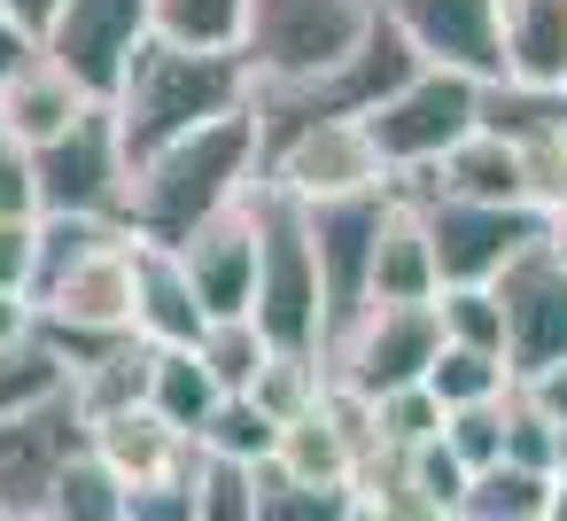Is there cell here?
I'll list each match as a JSON object with an SVG mask.
<instances>
[{
	"label": "cell",
	"mask_w": 567,
	"mask_h": 521,
	"mask_svg": "<svg viewBox=\"0 0 567 521\" xmlns=\"http://www.w3.org/2000/svg\"><path fill=\"white\" fill-rule=\"evenodd\" d=\"M0 218H40V195H32V156L17 141H0Z\"/></svg>",
	"instance_id": "obj_41"
},
{
	"label": "cell",
	"mask_w": 567,
	"mask_h": 521,
	"mask_svg": "<svg viewBox=\"0 0 567 521\" xmlns=\"http://www.w3.org/2000/svg\"><path fill=\"white\" fill-rule=\"evenodd\" d=\"M551 482H567V428H559V459H551Z\"/></svg>",
	"instance_id": "obj_48"
},
{
	"label": "cell",
	"mask_w": 567,
	"mask_h": 521,
	"mask_svg": "<svg viewBox=\"0 0 567 521\" xmlns=\"http://www.w3.org/2000/svg\"><path fill=\"white\" fill-rule=\"evenodd\" d=\"M497 79L567 94V0H497Z\"/></svg>",
	"instance_id": "obj_17"
},
{
	"label": "cell",
	"mask_w": 567,
	"mask_h": 521,
	"mask_svg": "<svg viewBox=\"0 0 567 521\" xmlns=\"http://www.w3.org/2000/svg\"><path fill=\"white\" fill-rule=\"evenodd\" d=\"M94 102L32 48L9 79H0V141H17V149H48V141H63L79 118H86Z\"/></svg>",
	"instance_id": "obj_19"
},
{
	"label": "cell",
	"mask_w": 567,
	"mask_h": 521,
	"mask_svg": "<svg viewBox=\"0 0 567 521\" xmlns=\"http://www.w3.org/2000/svg\"><path fill=\"white\" fill-rule=\"evenodd\" d=\"M249 187H257V125L241 110V118H218V125L156 149L148 164H133V180H125V234L156 242V249H179L195 226L234 211Z\"/></svg>",
	"instance_id": "obj_1"
},
{
	"label": "cell",
	"mask_w": 567,
	"mask_h": 521,
	"mask_svg": "<svg viewBox=\"0 0 567 521\" xmlns=\"http://www.w3.org/2000/svg\"><path fill=\"white\" fill-rule=\"evenodd\" d=\"M365 304H435V257H427V226L412 211V195L396 187L381 211V242H373V280Z\"/></svg>",
	"instance_id": "obj_23"
},
{
	"label": "cell",
	"mask_w": 567,
	"mask_h": 521,
	"mask_svg": "<svg viewBox=\"0 0 567 521\" xmlns=\"http://www.w3.org/2000/svg\"><path fill=\"white\" fill-rule=\"evenodd\" d=\"M420 226H427V257H435V288H489L536 234V211H489V203H451V195H412Z\"/></svg>",
	"instance_id": "obj_10"
},
{
	"label": "cell",
	"mask_w": 567,
	"mask_h": 521,
	"mask_svg": "<svg viewBox=\"0 0 567 521\" xmlns=\"http://www.w3.org/2000/svg\"><path fill=\"white\" fill-rule=\"evenodd\" d=\"M210 405H218V381L195 366V350H156V366H148V412L164 428L195 436L210 420Z\"/></svg>",
	"instance_id": "obj_26"
},
{
	"label": "cell",
	"mask_w": 567,
	"mask_h": 521,
	"mask_svg": "<svg viewBox=\"0 0 567 521\" xmlns=\"http://www.w3.org/2000/svg\"><path fill=\"white\" fill-rule=\"evenodd\" d=\"M505 397H513V389H505ZM505 397H497V405L443 412V451H451L466 474H482V467H497V459H505Z\"/></svg>",
	"instance_id": "obj_36"
},
{
	"label": "cell",
	"mask_w": 567,
	"mask_h": 521,
	"mask_svg": "<svg viewBox=\"0 0 567 521\" xmlns=\"http://www.w3.org/2000/svg\"><path fill=\"white\" fill-rule=\"evenodd\" d=\"M435 335L451 350L505 358V319H497V296L489 288H435Z\"/></svg>",
	"instance_id": "obj_33"
},
{
	"label": "cell",
	"mask_w": 567,
	"mask_h": 521,
	"mask_svg": "<svg viewBox=\"0 0 567 521\" xmlns=\"http://www.w3.org/2000/svg\"><path fill=\"white\" fill-rule=\"evenodd\" d=\"M389 195H396V187L350 195V203H311V211H303L311 265H319V304H327V343L365 311V280H373V242H381Z\"/></svg>",
	"instance_id": "obj_13"
},
{
	"label": "cell",
	"mask_w": 567,
	"mask_h": 521,
	"mask_svg": "<svg viewBox=\"0 0 567 521\" xmlns=\"http://www.w3.org/2000/svg\"><path fill=\"white\" fill-rule=\"evenodd\" d=\"M373 32V0H249L241 63L257 86H311Z\"/></svg>",
	"instance_id": "obj_5"
},
{
	"label": "cell",
	"mask_w": 567,
	"mask_h": 521,
	"mask_svg": "<svg viewBox=\"0 0 567 521\" xmlns=\"http://www.w3.org/2000/svg\"><path fill=\"white\" fill-rule=\"evenodd\" d=\"M195 474V467H187ZM179 482H148V490H125V521H195V490Z\"/></svg>",
	"instance_id": "obj_40"
},
{
	"label": "cell",
	"mask_w": 567,
	"mask_h": 521,
	"mask_svg": "<svg viewBox=\"0 0 567 521\" xmlns=\"http://www.w3.org/2000/svg\"><path fill=\"white\" fill-rule=\"evenodd\" d=\"M443 335H435V304H365L334 343H327V381L350 397H389V389H420V374L435 366Z\"/></svg>",
	"instance_id": "obj_7"
},
{
	"label": "cell",
	"mask_w": 567,
	"mask_h": 521,
	"mask_svg": "<svg viewBox=\"0 0 567 521\" xmlns=\"http://www.w3.org/2000/svg\"><path fill=\"white\" fill-rule=\"evenodd\" d=\"M257 187H272V195H288V203L311 211V203L381 195L396 180L381 172V156H373V141H365L358 118H327V125H296V133L265 141L257 149Z\"/></svg>",
	"instance_id": "obj_6"
},
{
	"label": "cell",
	"mask_w": 567,
	"mask_h": 521,
	"mask_svg": "<svg viewBox=\"0 0 567 521\" xmlns=\"http://www.w3.org/2000/svg\"><path fill=\"white\" fill-rule=\"evenodd\" d=\"M536 521H567V482H551V498H544V513Z\"/></svg>",
	"instance_id": "obj_47"
},
{
	"label": "cell",
	"mask_w": 567,
	"mask_h": 521,
	"mask_svg": "<svg viewBox=\"0 0 567 521\" xmlns=\"http://www.w3.org/2000/svg\"><path fill=\"white\" fill-rule=\"evenodd\" d=\"M265 335L249 327V319H210L203 327V343H195V366L218 381V397H249V381L265 374Z\"/></svg>",
	"instance_id": "obj_30"
},
{
	"label": "cell",
	"mask_w": 567,
	"mask_h": 521,
	"mask_svg": "<svg viewBox=\"0 0 567 521\" xmlns=\"http://www.w3.org/2000/svg\"><path fill=\"white\" fill-rule=\"evenodd\" d=\"M544 249L559 257V273H567V203H551L544 211Z\"/></svg>",
	"instance_id": "obj_46"
},
{
	"label": "cell",
	"mask_w": 567,
	"mask_h": 521,
	"mask_svg": "<svg viewBox=\"0 0 567 521\" xmlns=\"http://www.w3.org/2000/svg\"><path fill=\"white\" fill-rule=\"evenodd\" d=\"M249 94H257V79H249L241 55H195V48L148 40L125 63V79H117V94L102 110L117 125L125 164H148L156 149H172V141H187V133H203L218 118H241Z\"/></svg>",
	"instance_id": "obj_2"
},
{
	"label": "cell",
	"mask_w": 567,
	"mask_h": 521,
	"mask_svg": "<svg viewBox=\"0 0 567 521\" xmlns=\"http://www.w3.org/2000/svg\"><path fill=\"white\" fill-rule=\"evenodd\" d=\"M342 513H350V490L296 482V474H280L272 459L257 467V505H249V521H342Z\"/></svg>",
	"instance_id": "obj_34"
},
{
	"label": "cell",
	"mask_w": 567,
	"mask_h": 521,
	"mask_svg": "<svg viewBox=\"0 0 567 521\" xmlns=\"http://www.w3.org/2000/svg\"><path fill=\"white\" fill-rule=\"evenodd\" d=\"M32 257H40V218H0V296L32 304Z\"/></svg>",
	"instance_id": "obj_39"
},
{
	"label": "cell",
	"mask_w": 567,
	"mask_h": 521,
	"mask_svg": "<svg viewBox=\"0 0 567 521\" xmlns=\"http://www.w3.org/2000/svg\"><path fill=\"white\" fill-rule=\"evenodd\" d=\"M404 195H451V203H489V211H528V187H520V156H513V141H497V133H466L427 180H412Z\"/></svg>",
	"instance_id": "obj_21"
},
{
	"label": "cell",
	"mask_w": 567,
	"mask_h": 521,
	"mask_svg": "<svg viewBox=\"0 0 567 521\" xmlns=\"http://www.w3.org/2000/svg\"><path fill=\"white\" fill-rule=\"evenodd\" d=\"M148 24H156V40H172V48H195V55H241L249 0H148Z\"/></svg>",
	"instance_id": "obj_24"
},
{
	"label": "cell",
	"mask_w": 567,
	"mask_h": 521,
	"mask_svg": "<svg viewBox=\"0 0 567 521\" xmlns=\"http://www.w3.org/2000/svg\"><path fill=\"white\" fill-rule=\"evenodd\" d=\"M544 498H551V474H528V467H505L497 459V467L466 474V498H458L451 521H536Z\"/></svg>",
	"instance_id": "obj_27"
},
{
	"label": "cell",
	"mask_w": 567,
	"mask_h": 521,
	"mask_svg": "<svg viewBox=\"0 0 567 521\" xmlns=\"http://www.w3.org/2000/svg\"><path fill=\"white\" fill-rule=\"evenodd\" d=\"M319 397H327V358H288V350H272L265 374L249 381V405H257L272 428H288V420L311 412Z\"/></svg>",
	"instance_id": "obj_31"
},
{
	"label": "cell",
	"mask_w": 567,
	"mask_h": 521,
	"mask_svg": "<svg viewBox=\"0 0 567 521\" xmlns=\"http://www.w3.org/2000/svg\"><path fill=\"white\" fill-rule=\"evenodd\" d=\"M187 490H195V521H249V505H257V467H226V459H203V451H195Z\"/></svg>",
	"instance_id": "obj_37"
},
{
	"label": "cell",
	"mask_w": 567,
	"mask_h": 521,
	"mask_svg": "<svg viewBox=\"0 0 567 521\" xmlns=\"http://www.w3.org/2000/svg\"><path fill=\"white\" fill-rule=\"evenodd\" d=\"M40 521H125V482L79 443V451L55 467V482H48V498H40Z\"/></svg>",
	"instance_id": "obj_25"
},
{
	"label": "cell",
	"mask_w": 567,
	"mask_h": 521,
	"mask_svg": "<svg viewBox=\"0 0 567 521\" xmlns=\"http://www.w3.org/2000/svg\"><path fill=\"white\" fill-rule=\"evenodd\" d=\"M86 451L125 482V490H148V482H179L187 467H195V436H179V428H164L148 405H133V412H110V420H94L86 428Z\"/></svg>",
	"instance_id": "obj_18"
},
{
	"label": "cell",
	"mask_w": 567,
	"mask_h": 521,
	"mask_svg": "<svg viewBox=\"0 0 567 521\" xmlns=\"http://www.w3.org/2000/svg\"><path fill=\"white\" fill-rule=\"evenodd\" d=\"M179 273L203 304V319H249V280H257V234H249V195L234 211H218L210 226H195L179 249Z\"/></svg>",
	"instance_id": "obj_16"
},
{
	"label": "cell",
	"mask_w": 567,
	"mask_h": 521,
	"mask_svg": "<svg viewBox=\"0 0 567 521\" xmlns=\"http://www.w3.org/2000/svg\"><path fill=\"white\" fill-rule=\"evenodd\" d=\"M249 234H257V280H249V327L265 350L288 358H327V304H319V265L303 234V203L249 187Z\"/></svg>",
	"instance_id": "obj_3"
},
{
	"label": "cell",
	"mask_w": 567,
	"mask_h": 521,
	"mask_svg": "<svg viewBox=\"0 0 567 521\" xmlns=\"http://www.w3.org/2000/svg\"><path fill=\"white\" fill-rule=\"evenodd\" d=\"M156 40L148 24V0H63V9L48 17L40 32V55L86 94V102H110L125 63Z\"/></svg>",
	"instance_id": "obj_9"
},
{
	"label": "cell",
	"mask_w": 567,
	"mask_h": 521,
	"mask_svg": "<svg viewBox=\"0 0 567 521\" xmlns=\"http://www.w3.org/2000/svg\"><path fill=\"white\" fill-rule=\"evenodd\" d=\"M24 335H32V304L0 296V343H24Z\"/></svg>",
	"instance_id": "obj_44"
},
{
	"label": "cell",
	"mask_w": 567,
	"mask_h": 521,
	"mask_svg": "<svg viewBox=\"0 0 567 521\" xmlns=\"http://www.w3.org/2000/svg\"><path fill=\"white\" fill-rule=\"evenodd\" d=\"M24 55H32V40H24V32H17L9 17H0V79H9V71H17Z\"/></svg>",
	"instance_id": "obj_45"
},
{
	"label": "cell",
	"mask_w": 567,
	"mask_h": 521,
	"mask_svg": "<svg viewBox=\"0 0 567 521\" xmlns=\"http://www.w3.org/2000/svg\"><path fill=\"white\" fill-rule=\"evenodd\" d=\"M32 327L48 335H133V234L94 242L32 288Z\"/></svg>",
	"instance_id": "obj_11"
},
{
	"label": "cell",
	"mask_w": 567,
	"mask_h": 521,
	"mask_svg": "<svg viewBox=\"0 0 567 521\" xmlns=\"http://www.w3.org/2000/svg\"><path fill=\"white\" fill-rule=\"evenodd\" d=\"M148 366H156V350H148L141 335H117V343L86 350V358L63 374V397H71L79 428H94V420H110V412L148 405Z\"/></svg>",
	"instance_id": "obj_22"
},
{
	"label": "cell",
	"mask_w": 567,
	"mask_h": 521,
	"mask_svg": "<svg viewBox=\"0 0 567 521\" xmlns=\"http://www.w3.org/2000/svg\"><path fill=\"white\" fill-rule=\"evenodd\" d=\"M48 397H63V366H55V350L40 343V327H32L24 343H0V420H9V412H32V405H48Z\"/></svg>",
	"instance_id": "obj_32"
},
{
	"label": "cell",
	"mask_w": 567,
	"mask_h": 521,
	"mask_svg": "<svg viewBox=\"0 0 567 521\" xmlns=\"http://www.w3.org/2000/svg\"><path fill=\"white\" fill-rule=\"evenodd\" d=\"M373 17L435 71L497 79V0H373Z\"/></svg>",
	"instance_id": "obj_14"
},
{
	"label": "cell",
	"mask_w": 567,
	"mask_h": 521,
	"mask_svg": "<svg viewBox=\"0 0 567 521\" xmlns=\"http://www.w3.org/2000/svg\"><path fill=\"white\" fill-rule=\"evenodd\" d=\"M513 397H520L528 412H544L551 428H567V358L544 366V374H528V381H513Z\"/></svg>",
	"instance_id": "obj_42"
},
{
	"label": "cell",
	"mask_w": 567,
	"mask_h": 521,
	"mask_svg": "<svg viewBox=\"0 0 567 521\" xmlns=\"http://www.w3.org/2000/svg\"><path fill=\"white\" fill-rule=\"evenodd\" d=\"M559 459V428L544 412H528L520 397H505V467H528V474H551Z\"/></svg>",
	"instance_id": "obj_38"
},
{
	"label": "cell",
	"mask_w": 567,
	"mask_h": 521,
	"mask_svg": "<svg viewBox=\"0 0 567 521\" xmlns=\"http://www.w3.org/2000/svg\"><path fill=\"white\" fill-rule=\"evenodd\" d=\"M342 521H381V513H373L365 498H350V513H342Z\"/></svg>",
	"instance_id": "obj_49"
},
{
	"label": "cell",
	"mask_w": 567,
	"mask_h": 521,
	"mask_svg": "<svg viewBox=\"0 0 567 521\" xmlns=\"http://www.w3.org/2000/svg\"><path fill=\"white\" fill-rule=\"evenodd\" d=\"M0 521H9V513H0Z\"/></svg>",
	"instance_id": "obj_50"
},
{
	"label": "cell",
	"mask_w": 567,
	"mask_h": 521,
	"mask_svg": "<svg viewBox=\"0 0 567 521\" xmlns=\"http://www.w3.org/2000/svg\"><path fill=\"white\" fill-rule=\"evenodd\" d=\"M272 443H280V428H272L249 397H218L210 420L195 428V451H203V459H226V467H265Z\"/></svg>",
	"instance_id": "obj_28"
},
{
	"label": "cell",
	"mask_w": 567,
	"mask_h": 521,
	"mask_svg": "<svg viewBox=\"0 0 567 521\" xmlns=\"http://www.w3.org/2000/svg\"><path fill=\"white\" fill-rule=\"evenodd\" d=\"M365 412H373V451H420V443L443 436V405L427 389H389Z\"/></svg>",
	"instance_id": "obj_35"
},
{
	"label": "cell",
	"mask_w": 567,
	"mask_h": 521,
	"mask_svg": "<svg viewBox=\"0 0 567 521\" xmlns=\"http://www.w3.org/2000/svg\"><path fill=\"white\" fill-rule=\"evenodd\" d=\"M55 9H63V0H0V17H9L32 48H40V32H48V17H55Z\"/></svg>",
	"instance_id": "obj_43"
},
{
	"label": "cell",
	"mask_w": 567,
	"mask_h": 521,
	"mask_svg": "<svg viewBox=\"0 0 567 521\" xmlns=\"http://www.w3.org/2000/svg\"><path fill=\"white\" fill-rule=\"evenodd\" d=\"M420 389L443 405V412H466V405H497L505 389H513V374H505V358H482V350H435V366L420 374Z\"/></svg>",
	"instance_id": "obj_29"
},
{
	"label": "cell",
	"mask_w": 567,
	"mask_h": 521,
	"mask_svg": "<svg viewBox=\"0 0 567 521\" xmlns=\"http://www.w3.org/2000/svg\"><path fill=\"white\" fill-rule=\"evenodd\" d=\"M32 156V195H40V218H117L125 226V149H117V125L110 110L94 102L63 141L48 149H24Z\"/></svg>",
	"instance_id": "obj_8"
},
{
	"label": "cell",
	"mask_w": 567,
	"mask_h": 521,
	"mask_svg": "<svg viewBox=\"0 0 567 521\" xmlns=\"http://www.w3.org/2000/svg\"><path fill=\"white\" fill-rule=\"evenodd\" d=\"M474 125H482V79H458V71L420 63V71L365 118V141H373L381 172H389L396 187H412V180H427Z\"/></svg>",
	"instance_id": "obj_4"
},
{
	"label": "cell",
	"mask_w": 567,
	"mask_h": 521,
	"mask_svg": "<svg viewBox=\"0 0 567 521\" xmlns=\"http://www.w3.org/2000/svg\"><path fill=\"white\" fill-rule=\"evenodd\" d=\"M489 296H497V319H505V374L513 381L567 358V273L544 249V234L489 280Z\"/></svg>",
	"instance_id": "obj_12"
},
{
	"label": "cell",
	"mask_w": 567,
	"mask_h": 521,
	"mask_svg": "<svg viewBox=\"0 0 567 521\" xmlns=\"http://www.w3.org/2000/svg\"><path fill=\"white\" fill-rule=\"evenodd\" d=\"M86 443L71 397H48L32 412H9L0 420V513L9 521H40V498L55 482V467Z\"/></svg>",
	"instance_id": "obj_15"
},
{
	"label": "cell",
	"mask_w": 567,
	"mask_h": 521,
	"mask_svg": "<svg viewBox=\"0 0 567 521\" xmlns=\"http://www.w3.org/2000/svg\"><path fill=\"white\" fill-rule=\"evenodd\" d=\"M203 327H210V319H203V304H195L179 257L156 249V242H133V335H141L148 350H195Z\"/></svg>",
	"instance_id": "obj_20"
}]
</instances>
